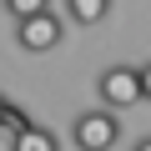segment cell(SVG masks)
I'll list each match as a JSON object with an SVG mask.
<instances>
[{"label":"cell","mask_w":151,"mask_h":151,"mask_svg":"<svg viewBox=\"0 0 151 151\" xmlns=\"http://www.w3.org/2000/svg\"><path fill=\"white\" fill-rule=\"evenodd\" d=\"M5 106H10V101H5V96H0V116H5Z\"/></svg>","instance_id":"cell-10"},{"label":"cell","mask_w":151,"mask_h":151,"mask_svg":"<svg viewBox=\"0 0 151 151\" xmlns=\"http://www.w3.org/2000/svg\"><path fill=\"white\" fill-rule=\"evenodd\" d=\"M60 40H65V20H60L55 10H35V15L15 20V45L30 50V55H45V50H55Z\"/></svg>","instance_id":"cell-2"},{"label":"cell","mask_w":151,"mask_h":151,"mask_svg":"<svg viewBox=\"0 0 151 151\" xmlns=\"http://www.w3.org/2000/svg\"><path fill=\"white\" fill-rule=\"evenodd\" d=\"M70 141H76V151H111V146L121 141V121H116V111H111V106H101V111H81V116H76V126H70Z\"/></svg>","instance_id":"cell-1"},{"label":"cell","mask_w":151,"mask_h":151,"mask_svg":"<svg viewBox=\"0 0 151 151\" xmlns=\"http://www.w3.org/2000/svg\"><path fill=\"white\" fill-rule=\"evenodd\" d=\"M131 151H151V136H141V141H136V146H131Z\"/></svg>","instance_id":"cell-9"},{"label":"cell","mask_w":151,"mask_h":151,"mask_svg":"<svg viewBox=\"0 0 151 151\" xmlns=\"http://www.w3.org/2000/svg\"><path fill=\"white\" fill-rule=\"evenodd\" d=\"M10 151H60V141H55V131L30 126L25 136H15V141H10Z\"/></svg>","instance_id":"cell-5"},{"label":"cell","mask_w":151,"mask_h":151,"mask_svg":"<svg viewBox=\"0 0 151 151\" xmlns=\"http://www.w3.org/2000/svg\"><path fill=\"white\" fill-rule=\"evenodd\" d=\"M96 91H101V106H111V111L141 106V65H111V70H101Z\"/></svg>","instance_id":"cell-3"},{"label":"cell","mask_w":151,"mask_h":151,"mask_svg":"<svg viewBox=\"0 0 151 151\" xmlns=\"http://www.w3.org/2000/svg\"><path fill=\"white\" fill-rule=\"evenodd\" d=\"M5 10H10L15 20H25V15H35V10H50V0H5Z\"/></svg>","instance_id":"cell-7"},{"label":"cell","mask_w":151,"mask_h":151,"mask_svg":"<svg viewBox=\"0 0 151 151\" xmlns=\"http://www.w3.org/2000/svg\"><path fill=\"white\" fill-rule=\"evenodd\" d=\"M111 15V0H65V20L76 25H101Z\"/></svg>","instance_id":"cell-4"},{"label":"cell","mask_w":151,"mask_h":151,"mask_svg":"<svg viewBox=\"0 0 151 151\" xmlns=\"http://www.w3.org/2000/svg\"><path fill=\"white\" fill-rule=\"evenodd\" d=\"M141 101H151V60L141 65Z\"/></svg>","instance_id":"cell-8"},{"label":"cell","mask_w":151,"mask_h":151,"mask_svg":"<svg viewBox=\"0 0 151 151\" xmlns=\"http://www.w3.org/2000/svg\"><path fill=\"white\" fill-rule=\"evenodd\" d=\"M30 126H35V121H30L20 106H5V116H0V131H10V141H15V136H25Z\"/></svg>","instance_id":"cell-6"}]
</instances>
